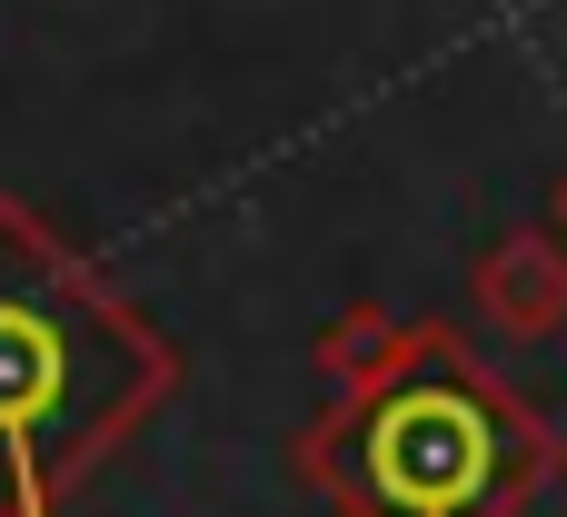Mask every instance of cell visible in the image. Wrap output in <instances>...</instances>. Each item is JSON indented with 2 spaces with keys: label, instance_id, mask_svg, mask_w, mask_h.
Returning <instances> with one entry per match:
<instances>
[{
  "label": "cell",
  "instance_id": "obj_4",
  "mask_svg": "<svg viewBox=\"0 0 567 517\" xmlns=\"http://www.w3.org/2000/svg\"><path fill=\"white\" fill-rule=\"evenodd\" d=\"M409 339H419V329H389V319H369V309H359L339 339H319V369H329V379H339V399H349V389L389 379V369L409 359Z\"/></svg>",
  "mask_w": 567,
  "mask_h": 517
},
{
  "label": "cell",
  "instance_id": "obj_1",
  "mask_svg": "<svg viewBox=\"0 0 567 517\" xmlns=\"http://www.w3.org/2000/svg\"><path fill=\"white\" fill-rule=\"evenodd\" d=\"M179 389V359L20 209H0V517L60 498Z\"/></svg>",
  "mask_w": 567,
  "mask_h": 517
},
{
  "label": "cell",
  "instance_id": "obj_3",
  "mask_svg": "<svg viewBox=\"0 0 567 517\" xmlns=\"http://www.w3.org/2000/svg\"><path fill=\"white\" fill-rule=\"evenodd\" d=\"M478 299H488V319H498V329H518V339H538V329L567 309L558 269H538V249H508V269H498Z\"/></svg>",
  "mask_w": 567,
  "mask_h": 517
},
{
  "label": "cell",
  "instance_id": "obj_2",
  "mask_svg": "<svg viewBox=\"0 0 567 517\" xmlns=\"http://www.w3.org/2000/svg\"><path fill=\"white\" fill-rule=\"evenodd\" d=\"M299 478L339 517H528L558 478V438L439 329L369 389H349L309 438Z\"/></svg>",
  "mask_w": 567,
  "mask_h": 517
}]
</instances>
